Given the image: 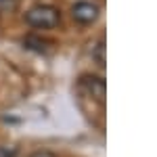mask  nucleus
I'll list each match as a JSON object with an SVG mask.
<instances>
[{"mask_svg": "<svg viewBox=\"0 0 157 157\" xmlns=\"http://www.w3.org/2000/svg\"><path fill=\"white\" fill-rule=\"evenodd\" d=\"M0 157H17L15 147H0Z\"/></svg>", "mask_w": 157, "mask_h": 157, "instance_id": "5", "label": "nucleus"}, {"mask_svg": "<svg viewBox=\"0 0 157 157\" xmlns=\"http://www.w3.org/2000/svg\"><path fill=\"white\" fill-rule=\"evenodd\" d=\"M25 21L36 29H52L61 21V15L50 4H36L25 13Z\"/></svg>", "mask_w": 157, "mask_h": 157, "instance_id": "1", "label": "nucleus"}, {"mask_svg": "<svg viewBox=\"0 0 157 157\" xmlns=\"http://www.w3.org/2000/svg\"><path fill=\"white\" fill-rule=\"evenodd\" d=\"M71 17L82 25L94 23L98 19V6L92 2H75L71 9Z\"/></svg>", "mask_w": 157, "mask_h": 157, "instance_id": "3", "label": "nucleus"}, {"mask_svg": "<svg viewBox=\"0 0 157 157\" xmlns=\"http://www.w3.org/2000/svg\"><path fill=\"white\" fill-rule=\"evenodd\" d=\"M94 57H97V63L103 67V65H105V42H103V40L98 42L97 48H94Z\"/></svg>", "mask_w": 157, "mask_h": 157, "instance_id": "4", "label": "nucleus"}, {"mask_svg": "<svg viewBox=\"0 0 157 157\" xmlns=\"http://www.w3.org/2000/svg\"><path fill=\"white\" fill-rule=\"evenodd\" d=\"M15 0H0V9H13Z\"/></svg>", "mask_w": 157, "mask_h": 157, "instance_id": "7", "label": "nucleus"}, {"mask_svg": "<svg viewBox=\"0 0 157 157\" xmlns=\"http://www.w3.org/2000/svg\"><path fill=\"white\" fill-rule=\"evenodd\" d=\"M29 157H55L50 151H36V153H32Z\"/></svg>", "mask_w": 157, "mask_h": 157, "instance_id": "6", "label": "nucleus"}, {"mask_svg": "<svg viewBox=\"0 0 157 157\" xmlns=\"http://www.w3.org/2000/svg\"><path fill=\"white\" fill-rule=\"evenodd\" d=\"M80 88H82L90 98H94L98 103H105V90H107V86H105V80H103V78L84 75V78L80 80Z\"/></svg>", "mask_w": 157, "mask_h": 157, "instance_id": "2", "label": "nucleus"}]
</instances>
